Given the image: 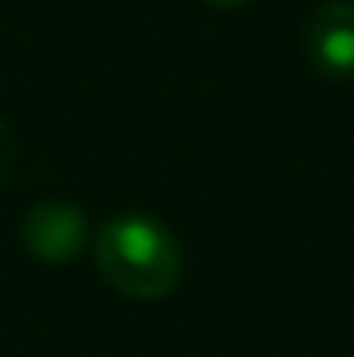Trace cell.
Wrapping results in <instances>:
<instances>
[{
    "mask_svg": "<svg viewBox=\"0 0 354 357\" xmlns=\"http://www.w3.org/2000/svg\"><path fill=\"white\" fill-rule=\"evenodd\" d=\"M96 266L115 293L130 301H160L183 278V248L156 217L118 213L96 232Z\"/></svg>",
    "mask_w": 354,
    "mask_h": 357,
    "instance_id": "6da1fadb",
    "label": "cell"
},
{
    "mask_svg": "<svg viewBox=\"0 0 354 357\" xmlns=\"http://www.w3.org/2000/svg\"><path fill=\"white\" fill-rule=\"evenodd\" d=\"M23 248L42 262H73L88 248V217L73 202H38L20 225Z\"/></svg>",
    "mask_w": 354,
    "mask_h": 357,
    "instance_id": "7a4b0ae2",
    "label": "cell"
},
{
    "mask_svg": "<svg viewBox=\"0 0 354 357\" xmlns=\"http://www.w3.org/2000/svg\"><path fill=\"white\" fill-rule=\"evenodd\" d=\"M305 57L320 76H354V4H324L305 20L301 31Z\"/></svg>",
    "mask_w": 354,
    "mask_h": 357,
    "instance_id": "3957f363",
    "label": "cell"
},
{
    "mask_svg": "<svg viewBox=\"0 0 354 357\" xmlns=\"http://www.w3.org/2000/svg\"><path fill=\"white\" fill-rule=\"evenodd\" d=\"M12 164H15V137H12V130H8L4 122H0V183L8 178Z\"/></svg>",
    "mask_w": 354,
    "mask_h": 357,
    "instance_id": "277c9868",
    "label": "cell"
},
{
    "mask_svg": "<svg viewBox=\"0 0 354 357\" xmlns=\"http://www.w3.org/2000/svg\"><path fill=\"white\" fill-rule=\"evenodd\" d=\"M206 4H214V8H240V4H248V0H206Z\"/></svg>",
    "mask_w": 354,
    "mask_h": 357,
    "instance_id": "5b68a950",
    "label": "cell"
},
{
    "mask_svg": "<svg viewBox=\"0 0 354 357\" xmlns=\"http://www.w3.org/2000/svg\"><path fill=\"white\" fill-rule=\"evenodd\" d=\"M347 4H354V0H347Z\"/></svg>",
    "mask_w": 354,
    "mask_h": 357,
    "instance_id": "8992f818",
    "label": "cell"
}]
</instances>
